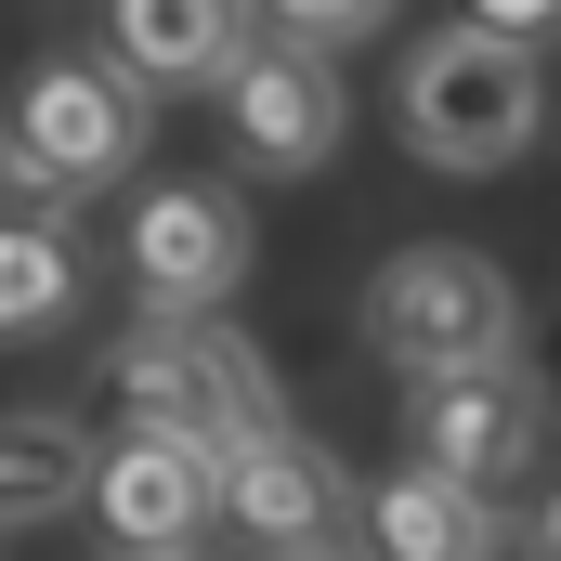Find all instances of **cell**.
<instances>
[{
    "label": "cell",
    "mask_w": 561,
    "mask_h": 561,
    "mask_svg": "<svg viewBox=\"0 0 561 561\" xmlns=\"http://www.w3.org/2000/svg\"><path fill=\"white\" fill-rule=\"evenodd\" d=\"M105 379H118V419L157 431V444H196V457H236L287 431V392L262 366V340L236 313H131L105 340Z\"/></svg>",
    "instance_id": "1"
},
{
    "label": "cell",
    "mask_w": 561,
    "mask_h": 561,
    "mask_svg": "<svg viewBox=\"0 0 561 561\" xmlns=\"http://www.w3.org/2000/svg\"><path fill=\"white\" fill-rule=\"evenodd\" d=\"M353 327H366V353L431 392V379H483V366H523V287L496 249H470V236H419V249H392L366 300H353Z\"/></svg>",
    "instance_id": "2"
},
{
    "label": "cell",
    "mask_w": 561,
    "mask_h": 561,
    "mask_svg": "<svg viewBox=\"0 0 561 561\" xmlns=\"http://www.w3.org/2000/svg\"><path fill=\"white\" fill-rule=\"evenodd\" d=\"M392 118H405V144L444 183H483V170H510L523 144L549 131V66H536V39H496V26L457 13V26H431L405 53Z\"/></svg>",
    "instance_id": "3"
},
{
    "label": "cell",
    "mask_w": 561,
    "mask_h": 561,
    "mask_svg": "<svg viewBox=\"0 0 561 561\" xmlns=\"http://www.w3.org/2000/svg\"><path fill=\"white\" fill-rule=\"evenodd\" d=\"M0 157H13V183H26L39 209H79V196L131 183V157H144V92L105 66V53H53V66L13 92Z\"/></svg>",
    "instance_id": "4"
},
{
    "label": "cell",
    "mask_w": 561,
    "mask_h": 561,
    "mask_svg": "<svg viewBox=\"0 0 561 561\" xmlns=\"http://www.w3.org/2000/svg\"><path fill=\"white\" fill-rule=\"evenodd\" d=\"M353 510H366V496H353V470H340V457H327L300 419L222 457V523H236L262 561H327Z\"/></svg>",
    "instance_id": "5"
},
{
    "label": "cell",
    "mask_w": 561,
    "mask_h": 561,
    "mask_svg": "<svg viewBox=\"0 0 561 561\" xmlns=\"http://www.w3.org/2000/svg\"><path fill=\"white\" fill-rule=\"evenodd\" d=\"M536 444H549V392H536L523 366H483V379H431V392H405V457L444 470V483H470V496H510Z\"/></svg>",
    "instance_id": "6"
},
{
    "label": "cell",
    "mask_w": 561,
    "mask_h": 561,
    "mask_svg": "<svg viewBox=\"0 0 561 561\" xmlns=\"http://www.w3.org/2000/svg\"><path fill=\"white\" fill-rule=\"evenodd\" d=\"M262 262V236H249V209L222 196V183H157L131 209V287L144 313H222L236 287Z\"/></svg>",
    "instance_id": "7"
},
{
    "label": "cell",
    "mask_w": 561,
    "mask_h": 561,
    "mask_svg": "<svg viewBox=\"0 0 561 561\" xmlns=\"http://www.w3.org/2000/svg\"><path fill=\"white\" fill-rule=\"evenodd\" d=\"M222 131H236V157H249L262 183H300V170L340 157L353 92H340V66H327L313 39H262V53L236 66V92H222Z\"/></svg>",
    "instance_id": "8"
},
{
    "label": "cell",
    "mask_w": 561,
    "mask_h": 561,
    "mask_svg": "<svg viewBox=\"0 0 561 561\" xmlns=\"http://www.w3.org/2000/svg\"><path fill=\"white\" fill-rule=\"evenodd\" d=\"M92 510H105L118 561L209 549V523H222V457H196V444H157V431H118V444H105V470H92Z\"/></svg>",
    "instance_id": "9"
},
{
    "label": "cell",
    "mask_w": 561,
    "mask_h": 561,
    "mask_svg": "<svg viewBox=\"0 0 561 561\" xmlns=\"http://www.w3.org/2000/svg\"><path fill=\"white\" fill-rule=\"evenodd\" d=\"M249 53H262L249 0H105V66L131 92H236Z\"/></svg>",
    "instance_id": "10"
},
{
    "label": "cell",
    "mask_w": 561,
    "mask_h": 561,
    "mask_svg": "<svg viewBox=\"0 0 561 561\" xmlns=\"http://www.w3.org/2000/svg\"><path fill=\"white\" fill-rule=\"evenodd\" d=\"M366 561H496L510 549V523H496V496H470V483H444V470H379L366 483Z\"/></svg>",
    "instance_id": "11"
},
{
    "label": "cell",
    "mask_w": 561,
    "mask_h": 561,
    "mask_svg": "<svg viewBox=\"0 0 561 561\" xmlns=\"http://www.w3.org/2000/svg\"><path fill=\"white\" fill-rule=\"evenodd\" d=\"M92 470H105V444L66 405H0V536H39V523L92 510Z\"/></svg>",
    "instance_id": "12"
},
{
    "label": "cell",
    "mask_w": 561,
    "mask_h": 561,
    "mask_svg": "<svg viewBox=\"0 0 561 561\" xmlns=\"http://www.w3.org/2000/svg\"><path fill=\"white\" fill-rule=\"evenodd\" d=\"M66 300H79L66 209H0V340L13 327H66Z\"/></svg>",
    "instance_id": "13"
},
{
    "label": "cell",
    "mask_w": 561,
    "mask_h": 561,
    "mask_svg": "<svg viewBox=\"0 0 561 561\" xmlns=\"http://www.w3.org/2000/svg\"><path fill=\"white\" fill-rule=\"evenodd\" d=\"M275 13V39H313V53H340V39H366L392 0H262Z\"/></svg>",
    "instance_id": "14"
},
{
    "label": "cell",
    "mask_w": 561,
    "mask_h": 561,
    "mask_svg": "<svg viewBox=\"0 0 561 561\" xmlns=\"http://www.w3.org/2000/svg\"><path fill=\"white\" fill-rule=\"evenodd\" d=\"M561 0H470V26H496V39H536Z\"/></svg>",
    "instance_id": "15"
},
{
    "label": "cell",
    "mask_w": 561,
    "mask_h": 561,
    "mask_svg": "<svg viewBox=\"0 0 561 561\" xmlns=\"http://www.w3.org/2000/svg\"><path fill=\"white\" fill-rule=\"evenodd\" d=\"M536 561H561V496H549V523H536Z\"/></svg>",
    "instance_id": "16"
},
{
    "label": "cell",
    "mask_w": 561,
    "mask_h": 561,
    "mask_svg": "<svg viewBox=\"0 0 561 561\" xmlns=\"http://www.w3.org/2000/svg\"><path fill=\"white\" fill-rule=\"evenodd\" d=\"M157 561H209V549H157Z\"/></svg>",
    "instance_id": "17"
},
{
    "label": "cell",
    "mask_w": 561,
    "mask_h": 561,
    "mask_svg": "<svg viewBox=\"0 0 561 561\" xmlns=\"http://www.w3.org/2000/svg\"><path fill=\"white\" fill-rule=\"evenodd\" d=\"M327 561H366V549H327Z\"/></svg>",
    "instance_id": "18"
}]
</instances>
